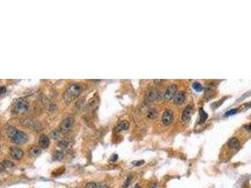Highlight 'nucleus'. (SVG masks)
I'll return each instance as SVG.
<instances>
[{
    "instance_id": "1",
    "label": "nucleus",
    "mask_w": 251,
    "mask_h": 188,
    "mask_svg": "<svg viewBox=\"0 0 251 188\" xmlns=\"http://www.w3.org/2000/svg\"><path fill=\"white\" fill-rule=\"evenodd\" d=\"M6 133L11 141L15 144H24L28 140V135L27 134L12 126L8 127Z\"/></svg>"
},
{
    "instance_id": "2",
    "label": "nucleus",
    "mask_w": 251,
    "mask_h": 188,
    "mask_svg": "<svg viewBox=\"0 0 251 188\" xmlns=\"http://www.w3.org/2000/svg\"><path fill=\"white\" fill-rule=\"evenodd\" d=\"M82 89H83V86L78 83L71 84L67 88L63 93V99L65 100L66 103H71L75 98H77L79 94L81 93Z\"/></svg>"
},
{
    "instance_id": "3",
    "label": "nucleus",
    "mask_w": 251,
    "mask_h": 188,
    "mask_svg": "<svg viewBox=\"0 0 251 188\" xmlns=\"http://www.w3.org/2000/svg\"><path fill=\"white\" fill-rule=\"evenodd\" d=\"M29 108V105L28 103L25 99L23 98H20L17 99L16 101L14 102V104H13V110L14 112L16 113H25Z\"/></svg>"
},
{
    "instance_id": "4",
    "label": "nucleus",
    "mask_w": 251,
    "mask_h": 188,
    "mask_svg": "<svg viewBox=\"0 0 251 188\" xmlns=\"http://www.w3.org/2000/svg\"><path fill=\"white\" fill-rule=\"evenodd\" d=\"M74 120L73 118H66L65 120H63L62 121L60 122L59 125V130L62 134H68L69 132L71 131V129L73 128V125H74Z\"/></svg>"
},
{
    "instance_id": "5",
    "label": "nucleus",
    "mask_w": 251,
    "mask_h": 188,
    "mask_svg": "<svg viewBox=\"0 0 251 188\" xmlns=\"http://www.w3.org/2000/svg\"><path fill=\"white\" fill-rule=\"evenodd\" d=\"M159 96H160V90H158L157 89H152L147 93L145 97V103L147 104H151L159 98Z\"/></svg>"
},
{
    "instance_id": "6",
    "label": "nucleus",
    "mask_w": 251,
    "mask_h": 188,
    "mask_svg": "<svg viewBox=\"0 0 251 188\" xmlns=\"http://www.w3.org/2000/svg\"><path fill=\"white\" fill-rule=\"evenodd\" d=\"M177 93V86L176 85H170L168 86L166 89V92L164 94V98L166 101H170L174 98V96Z\"/></svg>"
},
{
    "instance_id": "7",
    "label": "nucleus",
    "mask_w": 251,
    "mask_h": 188,
    "mask_svg": "<svg viewBox=\"0 0 251 188\" xmlns=\"http://www.w3.org/2000/svg\"><path fill=\"white\" fill-rule=\"evenodd\" d=\"M173 121V113L170 110H166L165 112L163 113L162 116V122L164 125L168 126L172 123Z\"/></svg>"
},
{
    "instance_id": "8",
    "label": "nucleus",
    "mask_w": 251,
    "mask_h": 188,
    "mask_svg": "<svg viewBox=\"0 0 251 188\" xmlns=\"http://www.w3.org/2000/svg\"><path fill=\"white\" fill-rule=\"evenodd\" d=\"M9 154L15 160H20L24 156V151L17 148V147H12L11 150H9Z\"/></svg>"
},
{
    "instance_id": "9",
    "label": "nucleus",
    "mask_w": 251,
    "mask_h": 188,
    "mask_svg": "<svg viewBox=\"0 0 251 188\" xmlns=\"http://www.w3.org/2000/svg\"><path fill=\"white\" fill-rule=\"evenodd\" d=\"M193 114V107L191 105H187L185 108H184L182 115V120L184 122H188L191 119V116Z\"/></svg>"
},
{
    "instance_id": "10",
    "label": "nucleus",
    "mask_w": 251,
    "mask_h": 188,
    "mask_svg": "<svg viewBox=\"0 0 251 188\" xmlns=\"http://www.w3.org/2000/svg\"><path fill=\"white\" fill-rule=\"evenodd\" d=\"M39 145L42 149H47L50 145V139L46 135H42L39 138Z\"/></svg>"
},
{
    "instance_id": "11",
    "label": "nucleus",
    "mask_w": 251,
    "mask_h": 188,
    "mask_svg": "<svg viewBox=\"0 0 251 188\" xmlns=\"http://www.w3.org/2000/svg\"><path fill=\"white\" fill-rule=\"evenodd\" d=\"M184 100H185V93L183 91H177V93L175 94L173 98L174 104H182Z\"/></svg>"
},
{
    "instance_id": "12",
    "label": "nucleus",
    "mask_w": 251,
    "mask_h": 188,
    "mask_svg": "<svg viewBox=\"0 0 251 188\" xmlns=\"http://www.w3.org/2000/svg\"><path fill=\"white\" fill-rule=\"evenodd\" d=\"M14 166H15L13 164V162L9 161V160H4L1 163V169H2V171H4V170H11V169H13Z\"/></svg>"
},
{
    "instance_id": "13",
    "label": "nucleus",
    "mask_w": 251,
    "mask_h": 188,
    "mask_svg": "<svg viewBox=\"0 0 251 188\" xmlns=\"http://www.w3.org/2000/svg\"><path fill=\"white\" fill-rule=\"evenodd\" d=\"M62 133L60 132L59 129H55L53 131H51L50 133V136L53 139H56V140H62Z\"/></svg>"
},
{
    "instance_id": "14",
    "label": "nucleus",
    "mask_w": 251,
    "mask_h": 188,
    "mask_svg": "<svg viewBox=\"0 0 251 188\" xmlns=\"http://www.w3.org/2000/svg\"><path fill=\"white\" fill-rule=\"evenodd\" d=\"M86 188H109L106 184H98V182H90L86 184Z\"/></svg>"
},
{
    "instance_id": "15",
    "label": "nucleus",
    "mask_w": 251,
    "mask_h": 188,
    "mask_svg": "<svg viewBox=\"0 0 251 188\" xmlns=\"http://www.w3.org/2000/svg\"><path fill=\"white\" fill-rule=\"evenodd\" d=\"M229 147L232 150H237L240 147V142L236 138H232L229 140Z\"/></svg>"
},
{
    "instance_id": "16",
    "label": "nucleus",
    "mask_w": 251,
    "mask_h": 188,
    "mask_svg": "<svg viewBox=\"0 0 251 188\" xmlns=\"http://www.w3.org/2000/svg\"><path fill=\"white\" fill-rule=\"evenodd\" d=\"M130 123L129 121L127 120H121L120 122H119V124L117 125V131H123V130H127L129 128Z\"/></svg>"
},
{
    "instance_id": "17",
    "label": "nucleus",
    "mask_w": 251,
    "mask_h": 188,
    "mask_svg": "<svg viewBox=\"0 0 251 188\" xmlns=\"http://www.w3.org/2000/svg\"><path fill=\"white\" fill-rule=\"evenodd\" d=\"M29 153L34 157H38L40 153H42V148L38 146H33L31 149L29 150Z\"/></svg>"
},
{
    "instance_id": "18",
    "label": "nucleus",
    "mask_w": 251,
    "mask_h": 188,
    "mask_svg": "<svg viewBox=\"0 0 251 188\" xmlns=\"http://www.w3.org/2000/svg\"><path fill=\"white\" fill-rule=\"evenodd\" d=\"M147 117L150 120H155L157 117H158V111L156 108H151L150 110L148 111V114Z\"/></svg>"
},
{
    "instance_id": "19",
    "label": "nucleus",
    "mask_w": 251,
    "mask_h": 188,
    "mask_svg": "<svg viewBox=\"0 0 251 188\" xmlns=\"http://www.w3.org/2000/svg\"><path fill=\"white\" fill-rule=\"evenodd\" d=\"M199 116H201V118H199V122H204L208 118L207 113L202 108L199 109Z\"/></svg>"
},
{
    "instance_id": "20",
    "label": "nucleus",
    "mask_w": 251,
    "mask_h": 188,
    "mask_svg": "<svg viewBox=\"0 0 251 188\" xmlns=\"http://www.w3.org/2000/svg\"><path fill=\"white\" fill-rule=\"evenodd\" d=\"M53 158L55 160L60 161V160H62L64 158V153L61 151H55V154L53 156Z\"/></svg>"
},
{
    "instance_id": "21",
    "label": "nucleus",
    "mask_w": 251,
    "mask_h": 188,
    "mask_svg": "<svg viewBox=\"0 0 251 188\" xmlns=\"http://www.w3.org/2000/svg\"><path fill=\"white\" fill-rule=\"evenodd\" d=\"M58 146L59 147L60 149H67V148H69L70 143H69V141L62 139V140H60L58 143Z\"/></svg>"
},
{
    "instance_id": "22",
    "label": "nucleus",
    "mask_w": 251,
    "mask_h": 188,
    "mask_svg": "<svg viewBox=\"0 0 251 188\" xmlns=\"http://www.w3.org/2000/svg\"><path fill=\"white\" fill-rule=\"evenodd\" d=\"M193 89L196 90V91H201V90H202V86L199 84V83L196 82V83L193 84Z\"/></svg>"
},
{
    "instance_id": "23",
    "label": "nucleus",
    "mask_w": 251,
    "mask_h": 188,
    "mask_svg": "<svg viewBox=\"0 0 251 188\" xmlns=\"http://www.w3.org/2000/svg\"><path fill=\"white\" fill-rule=\"evenodd\" d=\"M132 180H133V177H132V176L128 177L127 180H126L125 182H124V184H123V188H127L128 186H129L130 184H131V182H132Z\"/></svg>"
},
{
    "instance_id": "24",
    "label": "nucleus",
    "mask_w": 251,
    "mask_h": 188,
    "mask_svg": "<svg viewBox=\"0 0 251 188\" xmlns=\"http://www.w3.org/2000/svg\"><path fill=\"white\" fill-rule=\"evenodd\" d=\"M144 163H145L144 160H140V161H135V162H133V165L136 166H138L144 165Z\"/></svg>"
},
{
    "instance_id": "25",
    "label": "nucleus",
    "mask_w": 251,
    "mask_h": 188,
    "mask_svg": "<svg viewBox=\"0 0 251 188\" xmlns=\"http://www.w3.org/2000/svg\"><path fill=\"white\" fill-rule=\"evenodd\" d=\"M236 112H237V109H232V110L229 111V112H227L226 114H225V116H226V117H228V116H229V115H232V114L236 113Z\"/></svg>"
},
{
    "instance_id": "26",
    "label": "nucleus",
    "mask_w": 251,
    "mask_h": 188,
    "mask_svg": "<svg viewBox=\"0 0 251 188\" xmlns=\"http://www.w3.org/2000/svg\"><path fill=\"white\" fill-rule=\"evenodd\" d=\"M5 92H6V88L3 86V87H1V94H4Z\"/></svg>"
},
{
    "instance_id": "27",
    "label": "nucleus",
    "mask_w": 251,
    "mask_h": 188,
    "mask_svg": "<svg viewBox=\"0 0 251 188\" xmlns=\"http://www.w3.org/2000/svg\"><path fill=\"white\" fill-rule=\"evenodd\" d=\"M151 188H157V184H151Z\"/></svg>"
},
{
    "instance_id": "28",
    "label": "nucleus",
    "mask_w": 251,
    "mask_h": 188,
    "mask_svg": "<svg viewBox=\"0 0 251 188\" xmlns=\"http://www.w3.org/2000/svg\"><path fill=\"white\" fill-rule=\"evenodd\" d=\"M247 129H248L249 131H251V124H249V125H248V127H247Z\"/></svg>"
},
{
    "instance_id": "29",
    "label": "nucleus",
    "mask_w": 251,
    "mask_h": 188,
    "mask_svg": "<svg viewBox=\"0 0 251 188\" xmlns=\"http://www.w3.org/2000/svg\"><path fill=\"white\" fill-rule=\"evenodd\" d=\"M134 188H140V187H139V185H136V187H134Z\"/></svg>"
}]
</instances>
